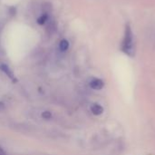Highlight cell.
Instances as JSON below:
<instances>
[{
  "instance_id": "cell-1",
  "label": "cell",
  "mask_w": 155,
  "mask_h": 155,
  "mask_svg": "<svg viewBox=\"0 0 155 155\" xmlns=\"http://www.w3.org/2000/svg\"><path fill=\"white\" fill-rule=\"evenodd\" d=\"M122 51L127 55L133 56L134 54V35L132 28L130 25H126L124 31V36L122 44Z\"/></svg>"
},
{
  "instance_id": "cell-2",
  "label": "cell",
  "mask_w": 155,
  "mask_h": 155,
  "mask_svg": "<svg viewBox=\"0 0 155 155\" xmlns=\"http://www.w3.org/2000/svg\"><path fill=\"white\" fill-rule=\"evenodd\" d=\"M89 84H90V87L94 90H101L104 86V81L99 78H94L93 80H91Z\"/></svg>"
},
{
  "instance_id": "cell-3",
  "label": "cell",
  "mask_w": 155,
  "mask_h": 155,
  "mask_svg": "<svg viewBox=\"0 0 155 155\" xmlns=\"http://www.w3.org/2000/svg\"><path fill=\"white\" fill-rule=\"evenodd\" d=\"M46 25V31L49 35H53L55 30H56V25H55V22L53 20V19H49L47 21V23L45 24Z\"/></svg>"
},
{
  "instance_id": "cell-4",
  "label": "cell",
  "mask_w": 155,
  "mask_h": 155,
  "mask_svg": "<svg viewBox=\"0 0 155 155\" xmlns=\"http://www.w3.org/2000/svg\"><path fill=\"white\" fill-rule=\"evenodd\" d=\"M0 68H1V70L11 79V80H13V81H15V75H14V74H13V72H12V70L9 68V66L7 65V64H2L1 65H0Z\"/></svg>"
},
{
  "instance_id": "cell-5",
  "label": "cell",
  "mask_w": 155,
  "mask_h": 155,
  "mask_svg": "<svg viewBox=\"0 0 155 155\" xmlns=\"http://www.w3.org/2000/svg\"><path fill=\"white\" fill-rule=\"evenodd\" d=\"M91 112L94 114V115H100L104 113V108L103 106H101L98 104H94L91 106Z\"/></svg>"
},
{
  "instance_id": "cell-6",
  "label": "cell",
  "mask_w": 155,
  "mask_h": 155,
  "mask_svg": "<svg viewBox=\"0 0 155 155\" xmlns=\"http://www.w3.org/2000/svg\"><path fill=\"white\" fill-rule=\"evenodd\" d=\"M49 19H50L49 15H48V14L43 13V14L37 18V23H38L39 25H45V24L47 23V21H48Z\"/></svg>"
},
{
  "instance_id": "cell-7",
  "label": "cell",
  "mask_w": 155,
  "mask_h": 155,
  "mask_svg": "<svg viewBox=\"0 0 155 155\" xmlns=\"http://www.w3.org/2000/svg\"><path fill=\"white\" fill-rule=\"evenodd\" d=\"M69 48V42L66 39H63L59 43V49L62 52H65Z\"/></svg>"
},
{
  "instance_id": "cell-8",
  "label": "cell",
  "mask_w": 155,
  "mask_h": 155,
  "mask_svg": "<svg viewBox=\"0 0 155 155\" xmlns=\"http://www.w3.org/2000/svg\"><path fill=\"white\" fill-rule=\"evenodd\" d=\"M43 117H44L45 119H50V118L52 117V114H51L50 112H45V113L43 114Z\"/></svg>"
},
{
  "instance_id": "cell-9",
  "label": "cell",
  "mask_w": 155,
  "mask_h": 155,
  "mask_svg": "<svg viewBox=\"0 0 155 155\" xmlns=\"http://www.w3.org/2000/svg\"><path fill=\"white\" fill-rule=\"evenodd\" d=\"M0 155H6L5 154V151L0 147Z\"/></svg>"
},
{
  "instance_id": "cell-10",
  "label": "cell",
  "mask_w": 155,
  "mask_h": 155,
  "mask_svg": "<svg viewBox=\"0 0 155 155\" xmlns=\"http://www.w3.org/2000/svg\"><path fill=\"white\" fill-rule=\"evenodd\" d=\"M4 108V104L2 103H0V110H2Z\"/></svg>"
}]
</instances>
